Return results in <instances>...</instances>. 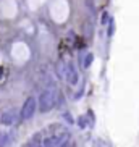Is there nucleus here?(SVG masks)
<instances>
[{
	"label": "nucleus",
	"instance_id": "obj_1",
	"mask_svg": "<svg viewBox=\"0 0 139 147\" xmlns=\"http://www.w3.org/2000/svg\"><path fill=\"white\" fill-rule=\"evenodd\" d=\"M55 94L57 92H53V91H44L42 94L39 95V110L42 113L52 110V108L57 105L58 95H55Z\"/></svg>",
	"mask_w": 139,
	"mask_h": 147
},
{
	"label": "nucleus",
	"instance_id": "obj_2",
	"mask_svg": "<svg viewBox=\"0 0 139 147\" xmlns=\"http://www.w3.org/2000/svg\"><path fill=\"white\" fill-rule=\"evenodd\" d=\"M37 110V102H36L34 97H28L23 104V108H21V118L23 120H29L32 118V115L36 113Z\"/></svg>",
	"mask_w": 139,
	"mask_h": 147
},
{
	"label": "nucleus",
	"instance_id": "obj_3",
	"mask_svg": "<svg viewBox=\"0 0 139 147\" xmlns=\"http://www.w3.org/2000/svg\"><path fill=\"white\" fill-rule=\"evenodd\" d=\"M66 78H68L70 84H76V82H78V74H76V71H74V68H73L71 65H70V68H68Z\"/></svg>",
	"mask_w": 139,
	"mask_h": 147
},
{
	"label": "nucleus",
	"instance_id": "obj_4",
	"mask_svg": "<svg viewBox=\"0 0 139 147\" xmlns=\"http://www.w3.org/2000/svg\"><path fill=\"white\" fill-rule=\"evenodd\" d=\"M11 146V138L8 133H2L0 134V147H10Z\"/></svg>",
	"mask_w": 139,
	"mask_h": 147
},
{
	"label": "nucleus",
	"instance_id": "obj_5",
	"mask_svg": "<svg viewBox=\"0 0 139 147\" xmlns=\"http://www.w3.org/2000/svg\"><path fill=\"white\" fill-rule=\"evenodd\" d=\"M61 142V138H49L44 141V147H57Z\"/></svg>",
	"mask_w": 139,
	"mask_h": 147
},
{
	"label": "nucleus",
	"instance_id": "obj_6",
	"mask_svg": "<svg viewBox=\"0 0 139 147\" xmlns=\"http://www.w3.org/2000/svg\"><path fill=\"white\" fill-rule=\"evenodd\" d=\"M13 120H15L13 113L7 112V113H3V115H2V123H3V125H11V123H13Z\"/></svg>",
	"mask_w": 139,
	"mask_h": 147
},
{
	"label": "nucleus",
	"instance_id": "obj_7",
	"mask_svg": "<svg viewBox=\"0 0 139 147\" xmlns=\"http://www.w3.org/2000/svg\"><path fill=\"white\" fill-rule=\"evenodd\" d=\"M91 61H92V55L89 53V55H87V58H86V61H84V66H89V65H91Z\"/></svg>",
	"mask_w": 139,
	"mask_h": 147
}]
</instances>
